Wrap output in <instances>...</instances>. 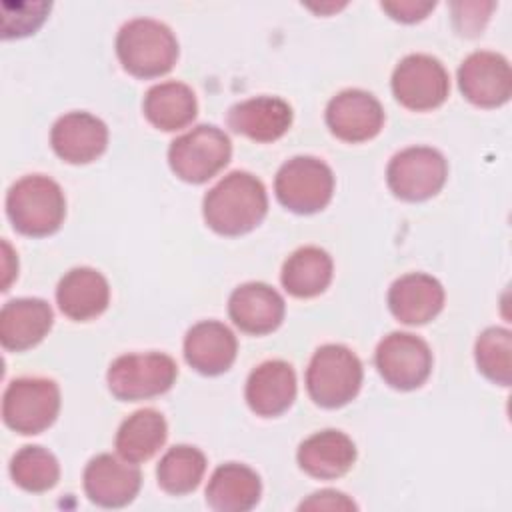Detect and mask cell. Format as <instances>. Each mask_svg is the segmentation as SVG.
Instances as JSON below:
<instances>
[{"label": "cell", "mask_w": 512, "mask_h": 512, "mask_svg": "<svg viewBox=\"0 0 512 512\" xmlns=\"http://www.w3.org/2000/svg\"><path fill=\"white\" fill-rule=\"evenodd\" d=\"M268 212V196L260 178L234 170L214 184L202 202L204 222L222 236L254 230Z\"/></svg>", "instance_id": "1"}, {"label": "cell", "mask_w": 512, "mask_h": 512, "mask_svg": "<svg viewBox=\"0 0 512 512\" xmlns=\"http://www.w3.org/2000/svg\"><path fill=\"white\" fill-rule=\"evenodd\" d=\"M116 54L128 74L136 78H158L174 68L178 40L160 20L132 18L118 30Z\"/></svg>", "instance_id": "2"}, {"label": "cell", "mask_w": 512, "mask_h": 512, "mask_svg": "<svg viewBox=\"0 0 512 512\" xmlns=\"http://www.w3.org/2000/svg\"><path fill=\"white\" fill-rule=\"evenodd\" d=\"M6 214L20 234H54L66 216V198L58 182L44 174H28L16 180L6 194Z\"/></svg>", "instance_id": "3"}, {"label": "cell", "mask_w": 512, "mask_h": 512, "mask_svg": "<svg viewBox=\"0 0 512 512\" xmlns=\"http://www.w3.org/2000/svg\"><path fill=\"white\" fill-rule=\"evenodd\" d=\"M362 376V362L348 346L324 344L306 368V390L318 406L340 408L356 398Z\"/></svg>", "instance_id": "4"}, {"label": "cell", "mask_w": 512, "mask_h": 512, "mask_svg": "<svg viewBox=\"0 0 512 512\" xmlns=\"http://www.w3.org/2000/svg\"><path fill=\"white\" fill-rule=\"evenodd\" d=\"M232 156V142L214 124H198L170 142L168 164L172 172L190 184L208 182Z\"/></svg>", "instance_id": "5"}, {"label": "cell", "mask_w": 512, "mask_h": 512, "mask_svg": "<svg viewBox=\"0 0 512 512\" xmlns=\"http://www.w3.org/2000/svg\"><path fill=\"white\" fill-rule=\"evenodd\" d=\"M278 202L296 214H314L328 206L334 194V174L316 156L286 160L274 178Z\"/></svg>", "instance_id": "6"}, {"label": "cell", "mask_w": 512, "mask_h": 512, "mask_svg": "<svg viewBox=\"0 0 512 512\" xmlns=\"http://www.w3.org/2000/svg\"><path fill=\"white\" fill-rule=\"evenodd\" d=\"M178 376V366L172 356L162 352L122 354L106 374L110 392L118 400H144L160 396L172 388Z\"/></svg>", "instance_id": "7"}, {"label": "cell", "mask_w": 512, "mask_h": 512, "mask_svg": "<svg viewBox=\"0 0 512 512\" xmlns=\"http://www.w3.org/2000/svg\"><path fill=\"white\" fill-rule=\"evenodd\" d=\"M60 412V388L50 378H16L2 396V418L18 434H40Z\"/></svg>", "instance_id": "8"}, {"label": "cell", "mask_w": 512, "mask_h": 512, "mask_svg": "<svg viewBox=\"0 0 512 512\" xmlns=\"http://www.w3.org/2000/svg\"><path fill=\"white\" fill-rule=\"evenodd\" d=\"M448 178V162L436 148L410 146L396 152L386 168L392 194L406 202H422L436 196Z\"/></svg>", "instance_id": "9"}, {"label": "cell", "mask_w": 512, "mask_h": 512, "mask_svg": "<svg viewBox=\"0 0 512 512\" xmlns=\"http://www.w3.org/2000/svg\"><path fill=\"white\" fill-rule=\"evenodd\" d=\"M392 92L410 110H434L448 98L450 76L436 56L408 54L392 72Z\"/></svg>", "instance_id": "10"}, {"label": "cell", "mask_w": 512, "mask_h": 512, "mask_svg": "<svg viewBox=\"0 0 512 512\" xmlns=\"http://www.w3.org/2000/svg\"><path fill=\"white\" fill-rule=\"evenodd\" d=\"M378 374L396 390L420 388L432 372V352L426 340L410 332H390L376 346Z\"/></svg>", "instance_id": "11"}, {"label": "cell", "mask_w": 512, "mask_h": 512, "mask_svg": "<svg viewBox=\"0 0 512 512\" xmlns=\"http://www.w3.org/2000/svg\"><path fill=\"white\" fill-rule=\"evenodd\" d=\"M458 86L464 98L474 106L498 108L512 96L510 64L498 52H472L458 68Z\"/></svg>", "instance_id": "12"}, {"label": "cell", "mask_w": 512, "mask_h": 512, "mask_svg": "<svg viewBox=\"0 0 512 512\" xmlns=\"http://www.w3.org/2000/svg\"><path fill=\"white\" fill-rule=\"evenodd\" d=\"M326 124L330 132L344 142H366L382 130L384 108L370 92L348 88L330 98Z\"/></svg>", "instance_id": "13"}, {"label": "cell", "mask_w": 512, "mask_h": 512, "mask_svg": "<svg viewBox=\"0 0 512 512\" xmlns=\"http://www.w3.org/2000/svg\"><path fill=\"white\" fill-rule=\"evenodd\" d=\"M142 474L134 462L114 454H98L84 468V492L102 508H122L140 492Z\"/></svg>", "instance_id": "14"}, {"label": "cell", "mask_w": 512, "mask_h": 512, "mask_svg": "<svg viewBox=\"0 0 512 512\" xmlns=\"http://www.w3.org/2000/svg\"><path fill=\"white\" fill-rule=\"evenodd\" d=\"M52 150L70 164H88L108 146L106 124L90 112H68L50 130Z\"/></svg>", "instance_id": "15"}, {"label": "cell", "mask_w": 512, "mask_h": 512, "mask_svg": "<svg viewBox=\"0 0 512 512\" xmlns=\"http://www.w3.org/2000/svg\"><path fill=\"white\" fill-rule=\"evenodd\" d=\"M286 304L278 290L264 282H246L232 290L228 314L246 334L262 336L274 332L284 320Z\"/></svg>", "instance_id": "16"}, {"label": "cell", "mask_w": 512, "mask_h": 512, "mask_svg": "<svg viewBox=\"0 0 512 512\" xmlns=\"http://www.w3.org/2000/svg\"><path fill=\"white\" fill-rule=\"evenodd\" d=\"M388 308L402 324H426L442 312L444 288L430 274H404L396 278L388 290Z\"/></svg>", "instance_id": "17"}, {"label": "cell", "mask_w": 512, "mask_h": 512, "mask_svg": "<svg viewBox=\"0 0 512 512\" xmlns=\"http://www.w3.org/2000/svg\"><path fill=\"white\" fill-rule=\"evenodd\" d=\"M236 352L238 342L234 332L218 320H202L184 336V358L204 376L226 372L234 364Z\"/></svg>", "instance_id": "18"}, {"label": "cell", "mask_w": 512, "mask_h": 512, "mask_svg": "<svg viewBox=\"0 0 512 512\" xmlns=\"http://www.w3.org/2000/svg\"><path fill=\"white\" fill-rule=\"evenodd\" d=\"M244 394L258 416H280L296 398V372L284 360H266L250 372Z\"/></svg>", "instance_id": "19"}, {"label": "cell", "mask_w": 512, "mask_h": 512, "mask_svg": "<svg viewBox=\"0 0 512 512\" xmlns=\"http://www.w3.org/2000/svg\"><path fill=\"white\" fill-rule=\"evenodd\" d=\"M296 460L308 476L334 480L344 476L356 462V446L348 434L328 428L302 440Z\"/></svg>", "instance_id": "20"}, {"label": "cell", "mask_w": 512, "mask_h": 512, "mask_svg": "<svg viewBox=\"0 0 512 512\" xmlns=\"http://www.w3.org/2000/svg\"><path fill=\"white\" fill-rule=\"evenodd\" d=\"M290 104L276 96H254L228 110V126L256 142H274L292 126Z\"/></svg>", "instance_id": "21"}, {"label": "cell", "mask_w": 512, "mask_h": 512, "mask_svg": "<svg viewBox=\"0 0 512 512\" xmlns=\"http://www.w3.org/2000/svg\"><path fill=\"white\" fill-rule=\"evenodd\" d=\"M56 302L64 316L86 322L100 316L110 302V286L102 272L78 266L68 270L56 286Z\"/></svg>", "instance_id": "22"}, {"label": "cell", "mask_w": 512, "mask_h": 512, "mask_svg": "<svg viewBox=\"0 0 512 512\" xmlns=\"http://www.w3.org/2000/svg\"><path fill=\"white\" fill-rule=\"evenodd\" d=\"M54 312L42 298H14L0 312V342L6 350L22 352L36 346L52 328Z\"/></svg>", "instance_id": "23"}, {"label": "cell", "mask_w": 512, "mask_h": 512, "mask_svg": "<svg viewBox=\"0 0 512 512\" xmlns=\"http://www.w3.org/2000/svg\"><path fill=\"white\" fill-rule=\"evenodd\" d=\"M262 494L260 476L246 464L226 462L218 466L206 486V502L218 512L252 510Z\"/></svg>", "instance_id": "24"}, {"label": "cell", "mask_w": 512, "mask_h": 512, "mask_svg": "<svg viewBox=\"0 0 512 512\" xmlns=\"http://www.w3.org/2000/svg\"><path fill=\"white\" fill-rule=\"evenodd\" d=\"M144 116L152 126L164 132L186 128L198 112L194 90L184 82H160L154 84L142 102Z\"/></svg>", "instance_id": "25"}, {"label": "cell", "mask_w": 512, "mask_h": 512, "mask_svg": "<svg viewBox=\"0 0 512 512\" xmlns=\"http://www.w3.org/2000/svg\"><path fill=\"white\" fill-rule=\"evenodd\" d=\"M332 274L334 264L326 250L302 246L284 260L280 282L284 290L296 298H314L330 286Z\"/></svg>", "instance_id": "26"}, {"label": "cell", "mask_w": 512, "mask_h": 512, "mask_svg": "<svg viewBox=\"0 0 512 512\" xmlns=\"http://www.w3.org/2000/svg\"><path fill=\"white\" fill-rule=\"evenodd\" d=\"M168 424L154 408H142L130 414L116 432V452L128 462L150 460L166 442Z\"/></svg>", "instance_id": "27"}, {"label": "cell", "mask_w": 512, "mask_h": 512, "mask_svg": "<svg viewBox=\"0 0 512 512\" xmlns=\"http://www.w3.org/2000/svg\"><path fill=\"white\" fill-rule=\"evenodd\" d=\"M206 472V456L196 446L176 444L160 458L156 468L158 484L164 492L182 496L198 488Z\"/></svg>", "instance_id": "28"}, {"label": "cell", "mask_w": 512, "mask_h": 512, "mask_svg": "<svg viewBox=\"0 0 512 512\" xmlns=\"http://www.w3.org/2000/svg\"><path fill=\"white\" fill-rule=\"evenodd\" d=\"M10 476L16 486L26 492H46L56 486L60 464L50 450L42 446H24L12 456Z\"/></svg>", "instance_id": "29"}, {"label": "cell", "mask_w": 512, "mask_h": 512, "mask_svg": "<svg viewBox=\"0 0 512 512\" xmlns=\"http://www.w3.org/2000/svg\"><path fill=\"white\" fill-rule=\"evenodd\" d=\"M474 358L478 370L500 386L512 382V334L508 328L490 326L476 338Z\"/></svg>", "instance_id": "30"}, {"label": "cell", "mask_w": 512, "mask_h": 512, "mask_svg": "<svg viewBox=\"0 0 512 512\" xmlns=\"http://www.w3.org/2000/svg\"><path fill=\"white\" fill-rule=\"evenodd\" d=\"M300 510H356V504L338 490H320L300 504Z\"/></svg>", "instance_id": "31"}, {"label": "cell", "mask_w": 512, "mask_h": 512, "mask_svg": "<svg viewBox=\"0 0 512 512\" xmlns=\"http://www.w3.org/2000/svg\"><path fill=\"white\" fill-rule=\"evenodd\" d=\"M382 10H386L394 20H400V22H416V20H422L426 18V14L430 10H434L436 2H414V0H408V2H382L380 4Z\"/></svg>", "instance_id": "32"}]
</instances>
